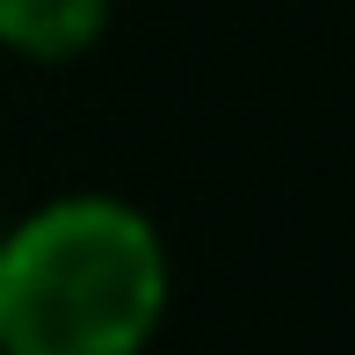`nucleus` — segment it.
<instances>
[{"instance_id": "f257e3e1", "label": "nucleus", "mask_w": 355, "mask_h": 355, "mask_svg": "<svg viewBox=\"0 0 355 355\" xmlns=\"http://www.w3.org/2000/svg\"><path fill=\"white\" fill-rule=\"evenodd\" d=\"M167 290V239L138 203L51 196L0 232V355H145Z\"/></svg>"}, {"instance_id": "f03ea898", "label": "nucleus", "mask_w": 355, "mask_h": 355, "mask_svg": "<svg viewBox=\"0 0 355 355\" xmlns=\"http://www.w3.org/2000/svg\"><path fill=\"white\" fill-rule=\"evenodd\" d=\"M116 0H0V51L29 66H73L109 37Z\"/></svg>"}, {"instance_id": "7ed1b4c3", "label": "nucleus", "mask_w": 355, "mask_h": 355, "mask_svg": "<svg viewBox=\"0 0 355 355\" xmlns=\"http://www.w3.org/2000/svg\"><path fill=\"white\" fill-rule=\"evenodd\" d=\"M8 218H15V211H8V189H0V232H8Z\"/></svg>"}]
</instances>
